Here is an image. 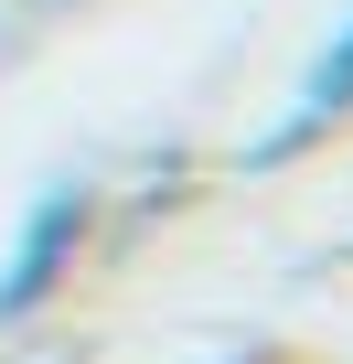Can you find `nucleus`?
<instances>
[{"label":"nucleus","mask_w":353,"mask_h":364,"mask_svg":"<svg viewBox=\"0 0 353 364\" xmlns=\"http://www.w3.org/2000/svg\"><path fill=\"white\" fill-rule=\"evenodd\" d=\"M353 118V11H342V33L321 43V65H310V86H300V107L257 139V161H289V150H310V139H332Z\"/></svg>","instance_id":"nucleus-2"},{"label":"nucleus","mask_w":353,"mask_h":364,"mask_svg":"<svg viewBox=\"0 0 353 364\" xmlns=\"http://www.w3.org/2000/svg\"><path fill=\"white\" fill-rule=\"evenodd\" d=\"M257 364H268V353H257Z\"/></svg>","instance_id":"nucleus-3"},{"label":"nucleus","mask_w":353,"mask_h":364,"mask_svg":"<svg viewBox=\"0 0 353 364\" xmlns=\"http://www.w3.org/2000/svg\"><path fill=\"white\" fill-rule=\"evenodd\" d=\"M86 225H97V193H86V182H43V204L22 215L11 257H0V321H22V311H43V300L65 289Z\"/></svg>","instance_id":"nucleus-1"}]
</instances>
